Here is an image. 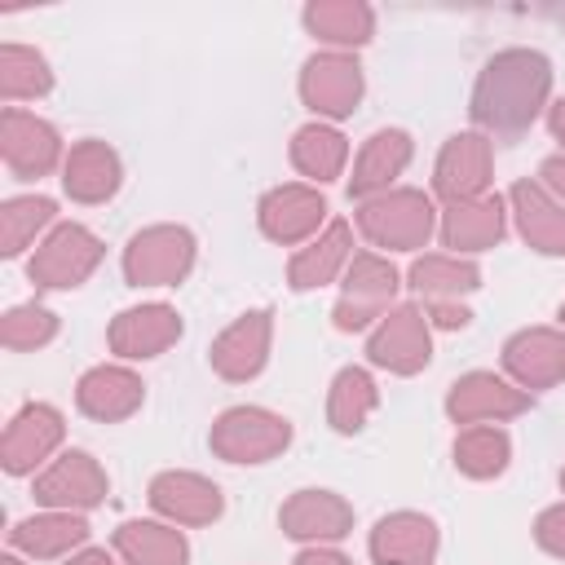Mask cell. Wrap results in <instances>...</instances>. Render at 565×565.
Returning a JSON list of instances; mask_svg holds the SVG:
<instances>
[{"instance_id":"6da1fadb","label":"cell","mask_w":565,"mask_h":565,"mask_svg":"<svg viewBox=\"0 0 565 565\" xmlns=\"http://www.w3.org/2000/svg\"><path fill=\"white\" fill-rule=\"evenodd\" d=\"M543 93H547V62L539 53L512 49V53H499L486 66V75L477 84V97H472V115L486 128H494L503 137H516L534 119Z\"/></svg>"},{"instance_id":"7a4b0ae2","label":"cell","mask_w":565,"mask_h":565,"mask_svg":"<svg viewBox=\"0 0 565 565\" xmlns=\"http://www.w3.org/2000/svg\"><path fill=\"white\" fill-rule=\"evenodd\" d=\"M97 256H102V247L84 225H62L31 256V282H40V287H75L97 265Z\"/></svg>"},{"instance_id":"3957f363","label":"cell","mask_w":565,"mask_h":565,"mask_svg":"<svg viewBox=\"0 0 565 565\" xmlns=\"http://www.w3.org/2000/svg\"><path fill=\"white\" fill-rule=\"evenodd\" d=\"M428 225H433L428 203H424V194H411V190H402V194H393L384 203L362 207V230L375 243H388V247H415V243H424L428 238Z\"/></svg>"},{"instance_id":"277c9868","label":"cell","mask_w":565,"mask_h":565,"mask_svg":"<svg viewBox=\"0 0 565 565\" xmlns=\"http://www.w3.org/2000/svg\"><path fill=\"white\" fill-rule=\"evenodd\" d=\"M190 265V234L185 230H150L128 247V278L132 282H177Z\"/></svg>"},{"instance_id":"5b68a950","label":"cell","mask_w":565,"mask_h":565,"mask_svg":"<svg viewBox=\"0 0 565 565\" xmlns=\"http://www.w3.org/2000/svg\"><path fill=\"white\" fill-rule=\"evenodd\" d=\"M212 441L230 459H265L278 446H287V424L265 411H230Z\"/></svg>"},{"instance_id":"8992f818","label":"cell","mask_w":565,"mask_h":565,"mask_svg":"<svg viewBox=\"0 0 565 565\" xmlns=\"http://www.w3.org/2000/svg\"><path fill=\"white\" fill-rule=\"evenodd\" d=\"M53 159H57V132L35 115L4 110V163L18 177H40L53 168Z\"/></svg>"},{"instance_id":"52a82bcc","label":"cell","mask_w":565,"mask_h":565,"mask_svg":"<svg viewBox=\"0 0 565 565\" xmlns=\"http://www.w3.org/2000/svg\"><path fill=\"white\" fill-rule=\"evenodd\" d=\"M371 358L380 366H393V371H415L428 362V331H424V318L419 309H397L371 340Z\"/></svg>"},{"instance_id":"ba28073f","label":"cell","mask_w":565,"mask_h":565,"mask_svg":"<svg viewBox=\"0 0 565 565\" xmlns=\"http://www.w3.org/2000/svg\"><path fill=\"white\" fill-rule=\"evenodd\" d=\"M358 93H362V75L349 57H313L305 66V97L313 102V110L349 115Z\"/></svg>"},{"instance_id":"9c48e42d","label":"cell","mask_w":565,"mask_h":565,"mask_svg":"<svg viewBox=\"0 0 565 565\" xmlns=\"http://www.w3.org/2000/svg\"><path fill=\"white\" fill-rule=\"evenodd\" d=\"M433 543H437L433 525L424 516L402 512V516L380 521V530L371 539V552H375L380 565H428L433 561Z\"/></svg>"},{"instance_id":"30bf717a","label":"cell","mask_w":565,"mask_h":565,"mask_svg":"<svg viewBox=\"0 0 565 565\" xmlns=\"http://www.w3.org/2000/svg\"><path fill=\"white\" fill-rule=\"evenodd\" d=\"M62 437V419L53 406H26L4 437V468L9 472H26L35 459H44V450Z\"/></svg>"},{"instance_id":"8fae6325","label":"cell","mask_w":565,"mask_h":565,"mask_svg":"<svg viewBox=\"0 0 565 565\" xmlns=\"http://www.w3.org/2000/svg\"><path fill=\"white\" fill-rule=\"evenodd\" d=\"M102 490H106V481H102V472H97V463H93L88 455H62V459L40 477L35 499L88 508V503L102 499Z\"/></svg>"},{"instance_id":"7c38bea8","label":"cell","mask_w":565,"mask_h":565,"mask_svg":"<svg viewBox=\"0 0 565 565\" xmlns=\"http://www.w3.org/2000/svg\"><path fill=\"white\" fill-rule=\"evenodd\" d=\"M393 287H397V278H393L388 265H380L375 256H358L353 260V274H349V296L335 309V322L340 327H362L393 296Z\"/></svg>"},{"instance_id":"4fadbf2b","label":"cell","mask_w":565,"mask_h":565,"mask_svg":"<svg viewBox=\"0 0 565 565\" xmlns=\"http://www.w3.org/2000/svg\"><path fill=\"white\" fill-rule=\"evenodd\" d=\"M322 212H327L322 199L309 194V190H300V185L274 190V194L260 203V221H265V230H269L274 238H282V243L309 234V230L322 221Z\"/></svg>"},{"instance_id":"5bb4252c","label":"cell","mask_w":565,"mask_h":565,"mask_svg":"<svg viewBox=\"0 0 565 565\" xmlns=\"http://www.w3.org/2000/svg\"><path fill=\"white\" fill-rule=\"evenodd\" d=\"M177 331H181L177 313L163 309V305H150V309H132V313H124V318L115 322L110 340H115L119 353H128V358H146V353L163 349Z\"/></svg>"},{"instance_id":"9a60e30c","label":"cell","mask_w":565,"mask_h":565,"mask_svg":"<svg viewBox=\"0 0 565 565\" xmlns=\"http://www.w3.org/2000/svg\"><path fill=\"white\" fill-rule=\"evenodd\" d=\"M115 181H119V163H115V154L102 141H84V146L71 150V159H66V190L75 199L97 203V199H106L115 190Z\"/></svg>"},{"instance_id":"2e32d148","label":"cell","mask_w":565,"mask_h":565,"mask_svg":"<svg viewBox=\"0 0 565 565\" xmlns=\"http://www.w3.org/2000/svg\"><path fill=\"white\" fill-rule=\"evenodd\" d=\"M486 185V141L481 137H455L437 163V190L450 199H468Z\"/></svg>"},{"instance_id":"e0dca14e","label":"cell","mask_w":565,"mask_h":565,"mask_svg":"<svg viewBox=\"0 0 565 565\" xmlns=\"http://www.w3.org/2000/svg\"><path fill=\"white\" fill-rule=\"evenodd\" d=\"M141 402V384L128 375V371H115V366H102L93 375L79 380V406L97 419H119L128 415L132 406Z\"/></svg>"},{"instance_id":"ac0fdd59","label":"cell","mask_w":565,"mask_h":565,"mask_svg":"<svg viewBox=\"0 0 565 565\" xmlns=\"http://www.w3.org/2000/svg\"><path fill=\"white\" fill-rule=\"evenodd\" d=\"M265 331H269L265 313H252V318H243L238 327H230V331L216 340V353H212V362H216L225 375H234V380L252 375V371L265 362Z\"/></svg>"},{"instance_id":"d6986e66","label":"cell","mask_w":565,"mask_h":565,"mask_svg":"<svg viewBox=\"0 0 565 565\" xmlns=\"http://www.w3.org/2000/svg\"><path fill=\"white\" fill-rule=\"evenodd\" d=\"M508 366L525 380V384H547L565 371V344L552 331H525L508 344Z\"/></svg>"},{"instance_id":"ffe728a7","label":"cell","mask_w":565,"mask_h":565,"mask_svg":"<svg viewBox=\"0 0 565 565\" xmlns=\"http://www.w3.org/2000/svg\"><path fill=\"white\" fill-rule=\"evenodd\" d=\"M154 508L185 516V521H207L221 512V494L199 477H159L154 481Z\"/></svg>"},{"instance_id":"44dd1931","label":"cell","mask_w":565,"mask_h":565,"mask_svg":"<svg viewBox=\"0 0 565 565\" xmlns=\"http://www.w3.org/2000/svg\"><path fill=\"white\" fill-rule=\"evenodd\" d=\"M521 406H525V397L512 393L508 384H499L494 375H468V380L455 384V393H450V411H455L459 419H481V415H490V411L512 415V411H521Z\"/></svg>"},{"instance_id":"7402d4cb","label":"cell","mask_w":565,"mask_h":565,"mask_svg":"<svg viewBox=\"0 0 565 565\" xmlns=\"http://www.w3.org/2000/svg\"><path fill=\"white\" fill-rule=\"evenodd\" d=\"M406 154H411V141H406V132H375L371 141H366V150H362V159H358V172H353V194H366V190H375V185H384L402 163H406Z\"/></svg>"},{"instance_id":"603a6c76","label":"cell","mask_w":565,"mask_h":565,"mask_svg":"<svg viewBox=\"0 0 565 565\" xmlns=\"http://www.w3.org/2000/svg\"><path fill=\"white\" fill-rule=\"evenodd\" d=\"M512 199H516L525 238H534L543 252H565V212L552 207L534 185H516Z\"/></svg>"},{"instance_id":"cb8c5ba5","label":"cell","mask_w":565,"mask_h":565,"mask_svg":"<svg viewBox=\"0 0 565 565\" xmlns=\"http://www.w3.org/2000/svg\"><path fill=\"white\" fill-rule=\"evenodd\" d=\"M115 543L132 565H181L185 561L181 534H172L163 525H124Z\"/></svg>"},{"instance_id":"d4e9b609","label":"cell","mask_w":565,"mask_h":565,"mask_svg":"<svg viewBox=\"0 0 565 565\" xmlns=\"http://www.w3.org/2000/svg\"><path fill=\"white\" fill-rule=\"evenodd\" d=\"M84 534H88V525L79 516H31L13 530V543L35 556H53L71 543H84Z\"/></svg>"},{"instance_id":"484cf974","label":"cell","mask_w":565,"mask_h":565,"mask_svg":"<svg viewBox=\"0 0 565 565\" xmlns=\"http://www.w3.org/2000/svg\"><path fill=\"white\" fill-rule=\"evenodd\" d=\"M282 521H287V530L291 534H344V525H349V508L340 503V499H331V494H300L287 512H282Z\"/></svg>"},{"instance_id":"4316f807","label":"cell","mask_w":565,"mask_h":565,"mask_svg":"<svg viewBox=\"0 0 565 565\" xmlns=\"http://www.w3.org/2000/svg\"><path fill=\"white\" fill-rule=\"evenodd\" d=\"M503 230V216H499V199H481L472 207H455L450 221H446V243L450 247H486L494 243Z\"/></svg>"},{"instance_id":"83f0119b","label":"cell","mask_w":565,"mask_h":565,"mask_svg":"<svg viewBox=\"0 0 565 565\" xmlns=\"http://www.w3.org/2000/svg\"><path fill=\"white\" fill-rule=\"evenodd\" d=\"M344 252H349V225H331L322 243H313L309 252H300V256H296V265H291V282H296V287L327 282V278H331V269L344 260Z\"/></svg>"},{"instance_id":"f1b7e54d","label":"cell","mask_w":565,"mask_h":565,"mask_svg":"<svg viewBox=\"0 0 565 565\" xmlns=\"http://www.w3.org/2000/svg\"><path fill=\"white\" fill-rule=\"evenodd\" d=\"M0 88H4V97H31V93H44V88H49L44 57L31 53V49L4 44V53H0Z\"/></svg>"},{"instance_id":"f546056e","label":"cell","mask_w":565,"mask_h":565,"mask_svg":"<svg viewBox=\"0 0 565 565\" xmlns=\"http://www.w3.org/2000/svg\"><path fill=\"white\" fill-rule=\"evenodd\" d=\"M305 22H309L318 35L335 40V44H358V40H366V31H371V13H366L362 4H313V9L305 13Z\"/></svg>"},{"instance_id":"4dcf8cb0","label":"cell","mask_w":565,"mask_h":565,"mask_svg":"<svg viewBox=\"0 0 565 565\" xmlns=\"http://www.w3.org/2000/svg\"><path fill=\"white\" fill-rule=\"evenodd\" d=\"M53 221V203L49 199H13V203H4V212H0V252L4 256H13V252H22V243L40 230V225H49Z\"/></svg>"},{"instance_id":"1f68e13d","label":"cell","mask_w":565,"mask_h":565,"mask_svg":"<svg viewBox=\"0 0 565 565\" xmlns=\"http://www.w3.org/2000/svg\"><path fill=\"white\" fill-rule=\"evenodd\" d=\"M340 159H344V137L340 132H331V128H305L296 137V163L309 177H335L340 172Z\"/></svg>"},{"instance_id":"d6a6232c","label":"cell","mask_w":565,"mask_h":565,"mask_svg":"<svg viewBox=\"0 0 565 565\" xmlns=\"http://www.w3.org/2000/svg\"><path fill=\"white\" fill-rule=\"evenodd\" d=\"M371 402H375L371 380H366L362 371H344V375L335 380V397H331V419H335V428H344V433L358 428Z\"/></svg>"},{"instance_id":"836d02e7","label":"cell","mask_w":565,"mask_h":565,"mask_svg":"<svg viewBox=\"0 0 565 565\" xmlns=\"http://www.w3.org/2000/svg\"><path fill=\"white\" fill-rule=\"evenodd\" d=\"M503 459H508V437L494 433V428H477V433H468V437L459 441V463H463L472 477L499 472Z\"/></svg>"},{"instance_id":"e575fe53","label":"cell","mask_w":565,"mask_h":565,"mask_svg":"<svg viewBox=\"0 0 565 565\" xmlns=\"http://www.w3.org/2000/svg\"><path fill=\"white\" fill-rule=\"evenodd\" d=\"M415 287L419 291H463L477 282V269L472 265H455V260H419L411 269Z\"/></svg>"},{"instance_id":"d590c367","label":"cell","mask_w":565,"mask_h":565,"mask_svg":"<svg viewBox=\"0 0 565 565\" xmlns=\"http://www.w3.org/2000/svg\"><path fill=\"white\" fill-rule=\"evenodd\" d=\"M49 335H53V313H44V309H35V305L13 309V313L4 318V344H13V349H31V344H40V340H49Z\"/></svg>"},{"instance_id":"8d00e7d4","label":"cell","mask_w":565,"mask_h":565,"mask_svg":"<svg viewBox=\"0 0 565 565\" xmlns=\"http://www.w3.org/2000/svg\"><path fill=\"white\" fill-rule=\"evenodd\" d=\"M539 543H543L547 552L565 556V508L543 512V521H539Z\"/></svg>"},{"instance_id":"74e56055","label":"cell","mask_w":565,"mask_h":565,"mask_svg":"<svg viewBox=\"0 0 565 565\" xmlns=\"http://www.w3.org/2000/svg\"><path fill=\"white\" fill-rule=\"evenodd\" d=\"M543 177L565 194V159H547V163H543Z\"/></svg>"},{"instance_id":"f35d334b","label":"cell","mask_w":565,"mask_h":565,"mask_svg":"<svg viewBox=\"0 0 565 565\" xmlns=\"http://www.w3.org/2000/svg\"><path fill=\"white\" fill-rule=\"evenodd\" d=\"M296 565H349V561H340V556H327V552H309V556H300Z\"/></svg>"},{"instance_id":"ab89813d","label":"cell","mask_w":565,"mask_h":565,"mask_svg":"<svg viewBox=\"0 0 565 565\" xmlns=\"http://www.w3.org/2000/svg\"><path fill=\"white\" fill-rule=\"evenodd\" d=\"M552 132H556V137H565V102L552 110Z\"/></svg>"},{"instance_id":"60d3db41","label":"cell","mask_w":565,"mask_h":565,"mask_svg":"<svg viewBox=\"0 0 565 565\" xmlns=\"http://www.w3.org/2000/svg\"><path fill=\"white\" fill-rule=\"evenodd\" d=\"M71 565H110V561H106L102 552H84V556H79V561H71Z\"/></svg>"},{"instance_id":"b9f144b4","label":"cell","mask_w":565,"mask_h":565,"mask_svg":"<svg viewBox=\"0 0 565 565\" xmlns=\"http://www.w3.org/2000/svg\"><path fill=\"white\" fill-rule=\"evenodd\" d=\"M0 565H18V561H13V556H4V561H0Z\"/></svg>"},{"instance_id":"7bdbcfd3","label":"cell","mask_w":565,"mask_h":565,"mask_svg":"<svg viewBox=\"0 0 565 565\" xmlns=\"http://www.w3.org/2000/svg\"><path fill=\"white\" fill-rule=\"evenodd\" d=\"M561 318H565V309H561Z\"/></svg>"}]
</instances>
